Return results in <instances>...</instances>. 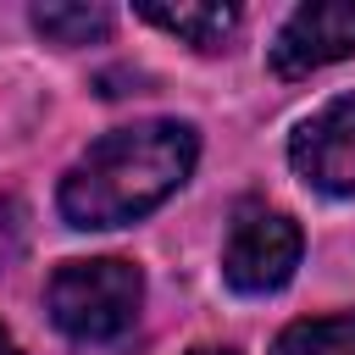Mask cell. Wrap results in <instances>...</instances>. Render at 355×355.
Instances as JSON below:
<instances>
[{
    "label": "cell",
    "mask_w": 355,
    "mask_h": 355,
    "mask_svg": "<svg viewBox=\"0 0 355 355\" xmlns=\"http://www.w3.org/2000/svg\"><path fill=\"white\" fill-rule=\"evenodd\" d=\"M349 50H355V0H311L277 28L272 72L305 78V72H322V67L344 61Z\"/></svg>",
    "instance_id": "5b68a950"
},
{
    "label": "cell",
    "mask_w": 355,
    "mask_h": 355,
    "mask_svg": "<svg viewBox=\"0 0 355 355\" xmlns=\"http://www.w3.org/2000/svg\"><path fill=\"white\" fill-rule=\"evenodd\" d=\"M189 355H233V349H189Z\"/></svg>",
    "instance_id": "30bf717a"
},
{
    "label": "cell",
    "mask_w": 355,
    "mask_h": 355,
    "mask_svg": "<svg viewBox=\"0 0 355 355\" xmlns=\"http://www.w3.org/2000/svg\"><path fill=\"white\" fill-rule=\"evenodd\" d=\"M300 250H305V239H300L294 216L266 211V205H244L227 227V244H222V277L239 294H272L294 277Z\"/></svg>",
    "instance_id": "3957f363"
},
{
    "label": "cell",
    "mask_w": 355,
    "mask_h": 355,
    "mask_svg": "<svg viewBox=\"0 0 355 355\" xmlns=\"http://www.w3.org/2000/svg\"><path fill=\"white\" fill-rule=\"evenodd\" d=\"M139 17L161 33H178L194 50H216L239 28V6H216V0H205V6H194V0L189 6H139Z\"/></svg>",
    "instance_id": "8992f818"
},
{
    "label": "cell",
    "mask_w": 355,
    "mask_h": 355,
    "mask_svg": "<svg viewBox=\"0 0 355 355\" xmlns=\"http://www.w3.org/2000/svg\"><path fill=\"white\" fill-rule=\"evenodd\" d=\"M0 355H22V349H17V338H11L6 327H0Z\"/></svg>",
    "instance_id": "9c48e42d"
},
{
    "label": "cell",
    "mask_w": 355,
    "mask_h": 355,
    "mask_svg": "<svg viewBox=\"0 0 355 355\" xmlns=\"http://www.w3.org/2000/svg\"><path fill=\"white\" fill-rule=\"evenodd\" d=\"M139 300H144V277L133 261H116V255H100V261H67L50 288H44V305H50V322L78 338V344H111L133 327L139 316Z\"/></svg>",
    "instance_id": "7a4b0ae2"
},
{
    "label": "cell",
    "mask_w": 355,
    "mask_h": 355,
    "mask_svg": "<svg viewBox=\"0 0 355 355\" xmlns=\"http://www.w3.org/2000/svg\"><path fill=\"white\" fill-rule=\"evenodd\" d=\"M200 139L189 122H133L94 139L61 178V216L67 227H128L150 216L166 194L183 189L194 172Z\"/></svg>",
    "instance_id": "6da1fadb"
},
{
    "label": "cell",
    "mask_w": 355,
    "mask_h": 355,
    "mask_svg": "<svg viewBox=\"0 0 355 355\" xmlns=\"http://www.w3.org/2000/svg\"><path fill=\"white\" fill-rule=\"evenodd\" d=\"M272 355H355V311L288 322V327L277 333Z\"/></svg>",
    "instance_id": "52a82bcc"
},
{
    "label": "cell",
    "mask_w": 355,
    "mask_h": 355,
    "mask_svg": "<svg viewBox=\"0 0 355 355\" xmlns=\"http://www.w3.org/2000/svg\"><path fill=\"white\" fill-rule=\"evenodd\" d=\"M288 161L311 189L355 200V94H338L316 116H305L288 139Z\"/></svg>",
    "instance_id": "277c9868"
},
{
    "label": "cell",
    "mask_w": 355,
    "mask_h": 355,
    "mask_svg": "<svg viewBox=\"0 0 355 355\" xmlns=\"http://www.w3.org/2000/svg\"><path fill=\"white\" fill-rule=\"evenodd\" d=\"M33 28L55 44H89L111 33V11L105 6H33Z\"/></svg>",
    "instance_id": "ba28073f"
}]
</instances>
